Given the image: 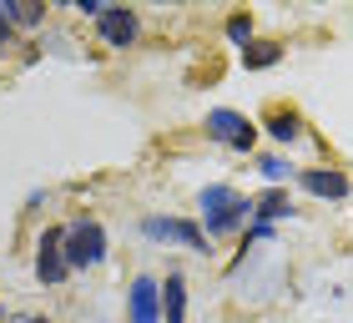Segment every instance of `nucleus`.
Wrapping results in <instances>:
<instances>
[{"mask_svg":"<svg viewBox=\"0 0 353 323\" xmlns=\"http://www.w3.org/2000/svg\"><path fill=\"white\" fill-rule=\"evenodd\" d=\"M258 172H263V182L268 187H283V182H293V162H288V157H278V152H268V157H258Z\"/></svg>","mask_w":353,"mask_h":323,"instance_id":"ddd939ff","label":"nucleus"},{"mask_svg":"<svg viewBox=\"0 0 353 323\" xmlns=\"http://www.w3.org/2000/svg\"><path fill=\"white\" fill-rule=\"evenodd\" d=\"M228 41L232 46H252V41H258V36H252V15H243V10L228 15Z\"/></svg>","mask_w":353,"mask_h":323,"instance_id":"2eb2a0df","label":"nucleus"},{"mask_svg":"<svg viewBox=\"0 0 353 323\" xmlns=\"http://www.w3.org/2000/svg\"><path fill=\"white\" fill-rule=\"evenodd\" d=\"M10 46H15V26L6 21V10H0V56H6Z\"/></svg>","mask_w":353,"mask_h":323,"instance_id":"f3484780","label":"nucleus"},{"mask_svg":"<svg viewBox=\"0 0 353 323\" xmlns=\"http://www.w3.org/2000/svg\"><path fill=\"white\" fill-rule=\"evenodd\" d=\"M137 36H141V21H137V10H126V6H106V15L96 21V41L111 46V51L137 46Z\"/></svg>","mask_w":353,"mask_h":323,"instance_id":"0eeeda50","label":"nucleus"},{"mask_svg":"<svg viewBox=\"0 0 353 323\" xmlns=\"http://www.w3.org/2000/svg\"><path fill=\"white\" fill-rule=\"evenodd\" d=\"M283 61V46L278 41H252V46H243V66L248 71H268V66H278Z\"/></svg>","mask_w":353,"mask_h":323,"instance_id":"f8f14e48","label":"nucleus"},{"mask_svg":"<svg viewBox=\"0 0 353 323\" xmlns=\"http://www.w3.org/2000/svg\"><path fill=\"white\" fill-rule=\"evenodd\" d=\"M126 318L132 323H162V283L152 273L132 278V288H126Z\"/></svg>","mask_w":353,"mask_h":323,"instance_id":"423d86ee","label":"nucleus"},{"mask_svg":"<svg viewBox=\"0 0 353 323\" xmlns=\"http://www.w3.org/2000/svg\"><path fill=\"white\" fill-rule=\"evenodd\" d=\"M298 132H303L298 111H283V106H278V111H268V137H272V141H293Z\"/></svg>","mask_w":353,"mask_h":323,"instance_id":"4468645a","label":"nucleus"},{"mask_svg":"<svg viewBox=\"0 0 353 323\" xmlns=\"http://www.w3.org/2000/svg\"><path fill=\"white\" fill-rule=\"evenodd\" d=\"M162 323H187V278L176 268L162 283Z\"/></svg>","mask_w":353,"mask_h":323,"instance_id":"1a4fd4ad","label":"nucleus"},{"mask_svg":"<svg viewBox=\"0 0 353 323\" xmlns=\"http://www.w3.org/2000/svg\"><path fill=\"white\" fill-rule=\"evenodd\" d=\"M71 278V263H66V228H46L36 242V283L41 288H61Z\"/></svg>","mask_w":353,"mask_h":323,"instance_id":"39448f33","label":"nucleus"},{"mask_svg":"<svg viewBox=\"0 0 353 323\" xmlns=\"http://www.w3.org/2000/svg\"><path fill=\"white\" fill-rule=\"evenodd\" d=\"M197 213H202V233L207 237H232L252 222V197H243L228 182H212L197 192Z\"/></svg>","mask_w":353,"mask_h":323,"instance_id":"f257e3e1","label":"nucleus"},{"mask_svg":"<svg viewBox=\"0 0 353 323\" xmlns=\"http://www.w3.org/2000/svg\"><path fill=\"white\" fill-rule=\"evenodd\" d=\"M272 237V222H258V217H252L248 222V242H268Z\"/></svg>","mask_w":353,"mask_h":323,"instance_id":"dca6fc26","label":"nucleus"},{"mask_svg":"<svg viewBox=\"0 0 353 323\" xmlns=\"http://www.w3.org/2000/svg\"><path fill=\"white\" fill-rule=\"evenodd\" d=\"M106 257V228L96 217H76V222H66V263H71V273L76 268H96Z\"/></svg>","mask_w":353,"mask_h":323,"instance_id":"7ed1b4c3","label":"nucleus"},{"mask_svg":"<svg viewBox=\"0 0 353 323\" xmlns=\"http://www.w3.org/2000/svg\"><path fill=\"white\" fill-rule=\"evenodd\" d=\"M298 182L308 187L313 197H328V202L348 197V177H343L339 167H303V172H298Z\"/></svg>","mask_w":353,"mask_h":323,"instance_id":"6e6552de","label":"nucleus"},{"mask_svg":"<svg viewBox=\"0 0 353 323\" xmlns=\"http://www.w3.org/2000/svg\"><path fill=\"white\" fill-rule=\"evenodd\" d=\"M207 137L217 141V147H232V152H252L258 147V121H248L243 111H232V106H212L207 111Z\"/></svg>","mask_w":353,"mask_h":323,"instance_id":"f03ea898","label":"nucleus"},{"mask_svg":"<svg viewBox=\"0 0 353 323\" xmlns=\"http://www.w3.org/2000/svg\"><path fill=\"white\" fill-rule=\"evenodd\" d=\"M0 10H6V21H10L15 30L46 26V6H41V0H0Z\"/></svg>","mask_w":353,"mask_h":323,"instance_id":"9b49d317","label":"nucleus"},{"mask_svg":"<svg viewBox=\"0 0 353 323\" xmlns=\"http://www.w3.org/2000/svg\"><path fill=\"white\" fill-rule=\"evenodd\" d=\"M252 217H258V222H283V217H293V197H288V187H268L263 197H252Z\"/></svg>","mask_w":353,"mask_h":323,"instance_id":"9d476101","label":"nucleus"},{"mask_svg":"<svg viewBox=\"0 0 353 323\" xmlns=\"http://www.w3.org/2000/svg\"><path fill=\"white\" fill-rule=\"evenodd\" d=\"M141 237L176 242V248H187V253H207V233H202V222H192V217H162V213H152V217H141Z\"/></svg>","mask_w":353,"mask_h":323,"instance_id":"20e7f679","label":"nucleus"},{"mask_svg":"<svg viewBox=\"0 0 353 323\" xmlns=\"http://www.w3.org/2000/svg\"><path fill=\"white\" fill-rule=\"evenodd\" d=\"M26 323H51V318H41V313H30V318H26Z\"/></svg>","mask_w":353,"mask_h":323,"instance_id":"a211bd4d","label":"nucleus"}]
</instances>
